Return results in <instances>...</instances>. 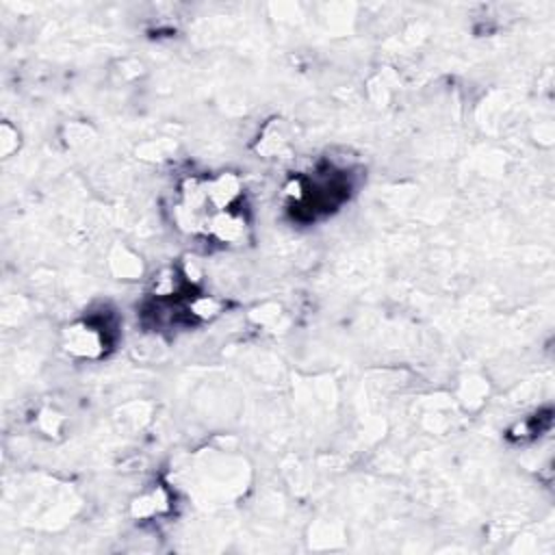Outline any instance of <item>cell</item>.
Segmentation results:
<instances>
[{"label":"cell","instance_id":"2","mask_svg":"<svg viewBox=\"0 0 555 555\" xmlns=\"http://www.w3.org/2000/svg\"><path fill=\"white\" fill-rule=\"evenodd\" d=\"M353 191V173L347 167L317 165L312 171H304L293 178L286 195L291 199L288 208L306 219H317L336 210L349 199Z\"/></svg>","mask_w":555,"mask_h":555},{"label":"cell","instance_id":"1","mask_svg":"<svg viewBox=\"0 0 555 555\" xmlns=\"http://www.w3.org/2000/svg\"><path fill=\"white\" fill-rule=\"evenodd\" d=\"M173 221L186 234L219 245L236 243L249 228L245 193L230 173L189 178L173 202Z\"/></svg>","mask_w":555,"mask_h":555}]
</instances>
